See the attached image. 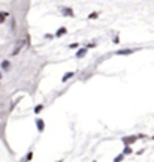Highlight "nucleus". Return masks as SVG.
Instances as JSON below:
<instances>
[{"label":"nucleus","mask_w":154,"mask_h":162,"mask_svg":"<svg viewBox=\"0 0 154 162\" xmlns=\"http://www.w3.org/2000/svg\"><path fill=\"white\" fill-rule=\"evenodd\" d=\"M3 20H5V14H0V23H2Z\"/></svg>","instance_id":"obj_1"}]
</instances>
